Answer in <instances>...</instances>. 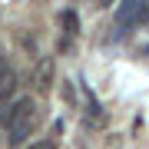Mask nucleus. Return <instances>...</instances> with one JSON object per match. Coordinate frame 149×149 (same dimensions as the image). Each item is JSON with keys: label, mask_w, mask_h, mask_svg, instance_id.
I'll list each match as a JSON object with an SVG mask.
<instances>
[{"label": "nucleus", "mask_w": 149, "mask_h": 149, "mask_svg": "<svg viewBox=\"0 0 149 149\" xmlns=\"http://www.w3.org/2000/svg\"><path fill=\"white\" fill-rule=\"evenodd\" d=\"M33 96H20L10 109L3 113V126H7V146H23V139L33 129Z\"/></svg>", "instance_id": "f257e3e1"}, {"label": "nucleus", "mask_w": 149, "mask_h": 149, "mask_svg": "<svg viewBox=\"0 0 149 149\" xmlns=\"http://www.w3.org/2000/svg\"><path fill=\"white\" fill-rule=\"evenodd\" d=\"M139 20H146L143 17V0H123L116 7V40L126 37L129 27H136Z\"/></svg>", "instance_id": "f03ea898"}, {"label": "nucleus", "mask_w": 149, "mask_h": 149, "mask_svg": "<svg viewBox=\"0 0 149 149\" xmlns=\"http://www.w3.org/2000/svg\"><path fill=\"white\" fill-rule=\"evenodd\" d=\"M50 83H53V60H40V66H37V90L47 93Z\"/></svg>", "instance_id": "7ed1b4c3"}, {"label": "nucleus", "mask_w": 149, "mask_h": 149, "mask_svg": "<svg viewBox=\"0 0 149 149\" xmlns=\"http://www.w3.org/2000/svg\"><path fill=\"white\" fill-rule=\"evenodd\" d=\"M13 73H10V70H7V76H3V63H0V100H7V96H10L13 93Z\"/></svg>", "instance_id": "20e7f679"}, {"label": "nucleus", "mask_w": 149, "mask_h": 149, "mask_svg": "<svg viewBox=\"0 0 149 149\" xmlns=\"http://www.w3.org/2000/svg\"><path fill=\"white\" fill-rule=\"evenodd\" d=\"M63 27H66V33L73 37L76 30H80V17H76L73 10H63Z\"/></svg>", "instance_id": "39448f33"}, {"label": "nucleus", "mask_w": 149, "mask_h": 149, "mask_svg": "<svg viewBox=\"0 0 149 149\" xmlns=\"http://www.w3.org/2000/svg\"><path fill=\"white\" fill-rule=\"evenodd\" d=\"M30 149H53V143H33Z\"/></svg>", "instance_id": "423d86ee"}]
</instances>
